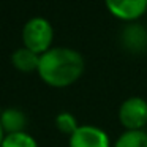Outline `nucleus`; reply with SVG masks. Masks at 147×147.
Here are the masks:
<instances>
[{"instance_id": "f257e3e1", "label": "nucleus", "mask_w": 147, "mask_h": 147, "mask_svg": "<svg viewBox=\"0 0 147 147\" xmlns=\"http://www.w3.org/2000/svg\"><path fill=\"white\" fill-rule=\"evenodd\" d=\"M86 62L81 52L71 48H51L40 55L36 73L48 86L67 87L74 84L84 73Z\"/></svg>"}, {"instance_id": "f03ea898", "label": "nucleus", "mask_w": 147, "mask_h": 147, "mask_svg": "<svg viewBox=\"0 0 147 147\" xmlns=\"http://www.w3.org/2000/svg\"><path fill=\"white\" fill-rule=\"evenodd\" d=\"M54 40V29L52 24L43 16L30 18L22 27V43L26 48L36 54H45L51 49Z\"/></svg>"}, {"instance_id": "7ed1b4c3", "label": "nucleus", "mask_w": 147, "mask_h": 147, "mask_svg": "<svg viewBox=\"0 0 147 147\" xmlns=\"http://www.w3.org/2000/svg\"><path fill=\"white\" fill-rule=\"evenodd\" d=\"M119 120L127 130H142L147 125V101L142 96H130L119 106Z\"/></svg>"}, {"instance_id": "20e7f679", "label": "nucleus", "mask_w": 147, "mask_h": 147, "mask_svg": "<svg viewBox=\"0 0 147 147\" xmlns=\"http://www.w3.org/2000/svg\"><path fill=\"white\" fill-rule=\"evenodd\" d=\"M70 147H111V139L103 128L95 125H79L70 136Z\"/></svg>"}, {"instance_id": "39448f33", "label": "nucleus", "mask_w": 147, "mask_h": 147, "mask_svg": "<svg viewBox=\"0 0 147 147\" xmlns=\"http://www.w3.org/2000/svg\"><path fill=\"white\" fill-rule=\"evenodd\" d=\"M112 16L122 21H136L147 13V0H105Z\"/></svg>"}, {"instance_id": "423d86ee", "label": "nucleus", "mask_w": 147, "mask_h": 147, "mask_svg": "<svg viewBox=\"0 0 147 147\" xmlns=\"http://www.w3.org/2000/svg\"><path fill=\"white\" fill-rule=\"evenodd\" d=\"M122 45L130 52H141L147 48V30L139 24H130L122 32Z\"/></svg>"}, {"instance_id": "0eeeda50", "label": "nucleus", "mask_w": 147, "mask_h": 147, "mask_svg": "<svg viewBox=\"0 0 147 147\" xmlns=\"http://www.w3.org/2000/svg\"><path fill=\"white\" fill-rule=\"evenodd\" d=\"M0 125H2V128H3L5 134L26 131L27 117L21 109L7 108V109L2 111V114H0Z\"/></svg>"}, {"instance_id": "6e6552de", "label": "nucleus", "mask_w": 147, "mask_h": 147, "mask_svg": "<svg viewBox=\"0 0 147 147\" xmlns=\"http://www.w3.org/2000/svg\"><path fill=\"white\" fill-rule=\"evenodd\" d=\"M11 62H13L16 70L22 71V73H32V71L38 70L40 54H36V52L30 51L29 48L22 46V48H18L11 54Z\"/></svg>"}, {"instance_id": "1a4fd4ad", "label": "nucleus", "mask_w": 147, "mask_h": 147, "mask_svg": "<svg viewBox=\"0 0 147 147\" xmlns=\"http://www.w3.org/2000/svg\"><path fill=\"white\" fill-rule=\"evenodd\" d=\"M112 147H147V133L142 130H127L117 138Z\"/></svg>"}, {"instance_id": "9d476101", "label": "nucleus", "mask_w": 147, "mask_h": 147, "mask_svg": "<svg viewBox=\"0 0 147 147\" xmlns=\"http://www.w3.org/2000/svg\"><path fill=\"white\" fill-rule=\"evenodd\" d=\"M2 147H38V142L27 131H19V133L5 134Z\"/></svg>"}, {"instance_id": "9b49d317", "label": "nucleus", "mask_w": 147, "mask_h": 147, "mask_svg": "<svg viewBox=\"0 0 147 147\" xmlns=\"http://www.w3.org/2000/svg\"><path fill=\"white\" fill-rule=\"evenodd\" d=\"M55 127H57L59 131H62V133L71 136V134L78 130L79 125H78L76 117H74L71 112L63 111V112H59L57 117H55Z\"/></svg>"}, {"instance_id": "f8f14e48", "label": "nucleus", "mask_w": 147, "mask_h": 147, "mask_svg": "<svg viewBox=\"0 0 147 147\" xmlns=\"http://www.w3.org/2000/svg\"><path fill=\"white\" fill-rule=\"evenodd\" d=\"M3 138H5V131L2 128V125H0V147H2V142H3Z\"/></svg>"}]
</instances>
